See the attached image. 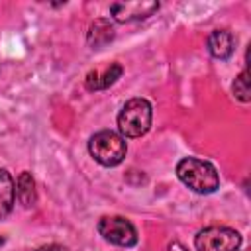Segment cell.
I'll return each instance as SVG.
<instances>
[{
  "mask_svg": "<svg viewBox=\"0 0 251 251\" xmlns=\"http://www.w3.org/2000/svg\"><path fill=\"white\" fill-rule=\"evenodd\" d=\"M175 171L178 180L196 194H212L220 186L218 169L210 161L198 157H184L176 163Z\"/></svg>",
  "mask_w": 251,
  "mask_h": 251,
  "instance_id": "6da1fadb",
  "label": "cell"
},
{
  "mask_svg": "<svg viewBox=\"0 0 251 251\" xmlns=\"http://www.w3.org/2000/svg\"><path fill=\"white\" fill-rule=\"evenodd\" d=\"M153 122V108L149 100L145 98H131L127 100L120 114H118V131L126 139H135L141 137L149 131Z\"/></svg>",
  "mask_w": 251,
  "mask_h": 251,
  "instance_id": "7a4b0ae2",
  "label": "cell"
},
{
  "mask_svg": "<svg viewBox=\"0 0 251 251\" xmlns=\"http://www.w3.org/2000/svg\"><path fill=\"white\" fill-rule=\"evenodd\" d=\"M88 153L102 167H118L126 159L127 143L120 133L102 129L88 139Z\"/></svg>",
  "mask_w": 251,
  "mask_h": 251,
  "instance_id": "3957f363",
  "label": "cell"
},
{
  "mask_svg": "<svg viewBox=\"0 0 251 251\" xmlns=\"http://www.w3.org/2000/svg\"><path fill=\"white\" fill-rule=\"evenodd\" d=\"M241 235L227 226H208L194 235L196 251H237Z\"/></svg>",
  "mask_w": 251,
  "mask_h": 251,
  "instance_id": "277c9868",
  "label": "cell"
},
{
  "mask_svg": "<svg viewBox=\"0 0 251 251\" xmlns=\"http://www.w3.org/2000/svg\"><path fill=\"white\" fill-rule=\"evenodd\" d=\"M96 229L106 241H110L114 245L133 247L137 243V229L124 216H104L98 220Z\"/></svg>",
  "mask_w": 251,
  "mask_h": 251,
  "instance_id": "5b68a950",
  "label": "cell"
},
{
  "mask_svg": "<svg viewBox=\"0 0 251 251\" xmlns=\"http://www.w3.org/2000/svg\"><path fill=\"white\" fill-rule=\"evenodd\" d=\"M159 10V2L155 0H133V2H114L110 6V16L112 20L120 24L127 22H137L153 16Z\"/></svg>",
  "mask_w": 251,
  "mask_h": 251,
  "instance_id": "8992f818",
  "label": "cell"
},
{
  "mask_svg": "<svg viewBox=\"0 0 251 251\" xmlns=\"http://www.w3.org/2000/svg\"><path fill=\"white\" fill-rule=\"evenodd\" d=\"M122 73H124V69L120 63H110L106 67L92 69L84 78V86H86V90H106L122 76Z\"/></svg>",
  "mask_w": 251,
  "mask_h": 251,
  "instance_id": "52a82bcc",
  "label": "cell"
},
{
  "mask_svg": "<svg viewBox=\"0 0 251 251\" xmlns=\"http://www.w3.org/2000/svg\"><path fill=\"white\" fill-rule=\"evenodd\" d=\"M208 53L214 57V59H220V61H226L233 55L235 51V37L231 31L227 29H214L210 35H208Z\"/></svg>",
  "mask_w": 251,
  "mask_h": 251,
  "instance_id": "ba28073f",
  "label": "cell"
},
{
  "mask_svg": "<svg viewBox=\"0 0 251 251\" xmlns=\"http://www.w3.org/2000/svg\"><path fill=\"white\" fill-rule=\"evenodd\" d=\"M114 35H116V31H114L112 22L106 18H98L90 24L88 33H86V41L92 49H102L104 45H108L114 39Z\"/></svg>",
  "mask_w": 251,
  "mask_h": 251,
  "instance_id": "9c48e42d",
  "label": "cell"
},
{
  "mask_svg": "<svg viewBox=\"0 0 251 251\" xmlns=\"http://www.w3.org/2000/svg\"><path fill=\"white\" fill-rule=\"evenodd\" d=\"M16 204V182L6 169H0V220H4Z\"/></svg>",
  "mask_w": 251,
  "mask_h": 251,
  "instance_id": "30bf717a",
  "label": "cell"
},
{
  "mask_svg": "<svg viewBox=\"0 0 251 251\" xmlns=\"http://www.w3.org/2000/svg\"><path fill=\"white\" fill-rule=\"evenodd\" d=\"M16 198L24 208H31L37 202V190H35V180L29 171L20 173L16 180Z\"/></svg>",
  "mask_w": 251,
  "mask_h": 251,
  "instance_id": "8fae6325",
  "label": "cell"
},
{
  "mask_svg": "<svg viewBox=\"0 0 251 251\" xmlns=\"http://www.w3.org/2000/svg\"><path fill=\"white\" fill-rule=\"evenodd\" d=\"M231 90H233V94H235V98H237L239 102L247 104V102L251 100V90H249V71H247V69H243V71L237 75V78L233 80Z\"/></svg>",
  "mask_w": 251,
  "mask_h": 251,
  "instance_id": "7c38bea8",
  "label": "cell"
},
{
  "mask_svg": "<svg viewBox=\"0 0 251 251\" xmlns=\"http://www.w3.org/2000/svg\"><path fill=\"white\" fill-rule=\"evenodd\" d=\"M35 251H69L65 245H59V243H51V245H43V247H39V249H35Z\"/></svg>",
  "mask_w": 251,
  "mask_h": 251,
  "instance_id": "4fadbf2b",
  "label": "cell"
}]
</instances>
